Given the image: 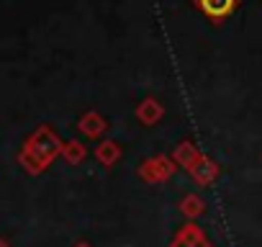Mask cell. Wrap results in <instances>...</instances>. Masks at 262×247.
<instances>
[{
	"instance_id": "6da1fadb",
	"label": "cell",
	"mask_w": 262,
	"mask_h": 247,
	"mask_svg": "<svg viewBox=\"0 0 262 247\" xmlns=\"http://www.w3.org/2000/svg\"><path fill=\"white\" fill-rule=\"evenodd\" d=\"M57 150H59V145H57V139L52 137V132H47V129H39L36 134H34V139L24 147V152H21V162L31 170V173H39L54 155H57Z\"/></svg>"
},
{
	"instance_id": "7a4b0ae2",
	"label": "cell",
	"mask_w": 262,
	"mask_h": 247,
	"mask_svg": "<svg viewBox=\"0 0 262 247\" xmlns=\"http://www.w3.org/2000/svg\"><path fill=\"white\" fill-rule=\"evenodd\" d=\"M198 6H201V11H203L206 16H211V18H224V16H229V13L234 11L236 0H198Z\"/></svg>"
}]
</instances>
